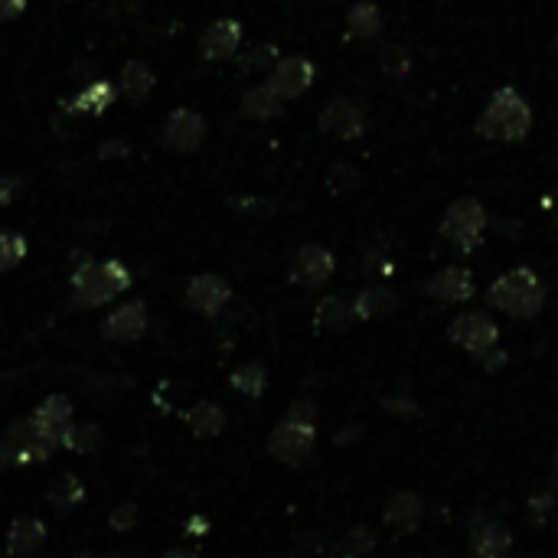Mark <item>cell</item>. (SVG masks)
Returning a JSON list of instances; mask_svg holds the SVG:
<instances>
[{
	"instance_id": "6da1fadb",
	"label": "cell",
	"mask_w": 558,
	"mask_h": 558,
	"mask_svg": "<svg viewBox=\"0 0 558 558\" xmlns=\"http://www.w3.org/2000/svg\"><path fill=\"white\" fill-rule=\"evenodd\" d=\"M487 301L516 320H532L545 307V284L529 268H513L490 284Z\"/></svg>"
},
{
	"instance_id": "7a4b0ae2",
	"label": "cell",
	"mask_w": 558,
	"mask_h": 558,
	"mask_svg": "<svg viewBox=\"0 0 558 558\" xmlns=\"http://www.w3.org/2000/svg\"><path fill=\"white\" fill-rule=\"evenodd\" d=\"M131 288V271L118 258L89 262L72 275V304L76 307H105L118 294Z\"/></svg>"
},
{
	"instance_id": "3957f363",
	"label": "cell",
	"mask_w": 558,
	"mask_h": 558,
	"mask_svg": "<svg viewBox=\"0 0 558 558\" xmlns=\"http://www.w3.org/2000/svg\"><path fill=\"white\" fill-rule=\"evenodd\" d=\"M532 128V111L526 105V98L519 95L516 89H500L493 92L487 111L480 115L477 121V131L483 134V138L490 141H523L526 134Z\"/></svg>"
},
{
	"instance_id": "277c9868",
	"label": "cell",
	"mask_w": 558,
	"mask_h": 558,
	"mask_svg": "<svg viewBox=\"0 0 558 558\" xmlns=\"http://www.w3.org/2000/svg\"><path fill=\"white\" fill-rule=\"evenodd\" d=\"M483 226H487V213H483V206L477 200H457L448 206V213L441 219V235L448 242H454L461 252H470V248H477L483 239Z\"/></svg>"
},
{
	"instance_id": "5b68a950",
	"label": "cell",
	"mask_w": 558,
	"mask_h": 558,
	"mask_svg": "<svg viewBox=\"0 0 558 558\" xmlns=\"http://www.w3.org/2000/svg\"><path fill=\"white\" fill-rule=\"evenodd\" d=\"M314 421H301V418H284L281 425L271 431L268 438V451L271 457H278L281 464H304L310 451H314Z\"/></svg>"
},
{
	"instance_id": "8992f818",
	"label": "cell",
	"mask_w": 558,
	"mask_h": 558,
	"mask_svg": "<svg viewBox=\"0 0 558 558\" xmlns=\"http://www.w3.org/2000/svg\"><path fill=\"white\" fill-rule=\"evenodd\" d=\"M448 337L470 356H487L496 346V340H500V327H496L493 317L474 310V314L454 317V324L448 327Z\"/></svg>"
},
{
	"instance_id": "52a82bcc",
	"label": "cell",
	"mask_w": 558,
	"mask_h": 558,
	"mask_svg": "<svg viewBox=\"0 0 558 558\" xmlns=\"http://www.w3.org/2000/svg\"><path fill=\"white\" fill-rule=\"evenodd\" d=\"M206 118L193 108H177L164 124V147L173 154H193L206 141Z\"/></svg>"
},
{
	"instance_id": "ba28073f",
	"label": "cell",
	"mask_w": 558,
	"mask_h": 558,
	"mask_svg": "<svg viewBox=\"0 0 558 558\" xmlns=\"http://www.w3.org/2000/svg\"><path fill=\"white\" fill-rule=\"evenodd\" d=\"M265 85L281 98V102L284 98H297L314 85V66H310V59H304V56H288L268 72Z\"/></svg>"
},
{
	"instance_id": "9c48e42d",
	"label": "cell",
	"mask_w": 558,
	"mask_h": 558,
	"mask_svg": "<svg viewBox=\"0 0 558 558\" xmlns=\"http://www.w3.org/2000/svg\"><path fill=\"white\" fill-rule=\"evenodd\" d=\"M72 421V405L66 395H49V399L36 408V412L30 418H23V425H27L30 434H36V438H46L59 444L62 441V431L69 428Z\"/></svg>"
},
{
	"instance_id": "30bf717a",
	"label": "cell",
	"mask_w": 558,
	"mask_h": 558,
	"mask_svg": "<svg viewBox=\"0 0 558 558\" xmlns=\"http://www.w3.org/2000/svg\"><path fill=\"white\" fill-rule=\"evenodd\" d=\"M144 333H147V304L144 301L121 304L102 320V337L105 340L134 343V340H141Z\"/></svg>"
},
{
	"instance_id": "8fae6325",
	"label": "cell",
	"mask_w": 558,
	"mask_h": 558,
	"mask_svg": "<svg viewBox=\"0 0 558 558\" xmlns=\"http://www.w3.org/2000/svg\"><path fill=\"white\" fill-rule=\"evenodd\" d=\"M232 288L219 275H196L190 284H186V307L196 310V314L213 317L222 307L229 304Z\"/></svg>"
},
{
	"instance_id": "7c38bea8",
	"label": "cell",
	"mask_w": 558,
	"mask_h": 558,
	"mask_svg": "<svg viewBox=\"0 0 558 558\" xmlns=\"http://www.w3.org/2000/svg\"><path fill=\"white\" fill-rule=\"evenodd\" d=\"M333 268H337V262H333V255L327 252V248L320 245H304L301 252H297L294 258V268L291 275L294 281L301 284V288H320V284H327L333 278Z\"/></svg>"
},
{
	"instance_id": "4fadbf2b",
	"label": "cell",
	"mask_w": 558,
	"mask_h": 558,
	"mask_svg": "<svg viewBox=\"0 0 558 558\" xmlns=\"http://www.w3.org/2000/svg\"><path fill=\"white\" fill-rule=\"evenodd\" d=\"M366 128L363 108L350 98H333V102L320 111V131L333 134V138H356Z\"/></svg>"
},
{
	"instance_id": "5bb4252c",
	"label": "cell",
	"mask_w": 558,
	"mask_h": 558,
	"mask_svg": "<svg viewBox=\"0 0 558 558\" xmlns=\"http://www.w3.org/2000/svg\"><path fill=\"white\" fill-rule=\"evenodd\" d=\"M242 43V27L239 20H216L213 27H206L200 40V56L206 62H226L239 53Z\"/></svg>"
},
{
	"instance_id": "9a60e30c",
	"label": "cell",
	"mask_w": 558,
	"mask_h": 558,
	"mask_svg": "<svg viewBox=\"0 0 558 558\" xmlns=\"http://www.w3.org/2000/svg\"><path fill=\"white\" fill-rule=\"evenodd\" d=\"M510 545H513L510 529L496 523V519H480L470 529V555L474 558H506Z\"/></svg>"
},
{
	"instance_id": "2e32d148",
	"label": "cell",
	"mask_w": 558,
	"mask_h": 558,
	"mask_svg": "<svg viewBox=\"0 0 558 558\" xmlns=\"http://www.w3.org/2000/svg\"><path fill=\"white\" fill-rule=\"evenodd\" d=\"M428 294L444 304H461L474 297V275L467 268H444L428 281Z\"/></svg>"
},
{
	"instance_id": "e0dca14e",
	"label": "cell",
	"mask_w": 558,
	"mask_h": 558,
	"mask_svg": "<svg viewBox=\"0 0 558 558\" xmlns=\"http://www.w3.org/2000/svg\"><path fill=\"white\" fill-rule=\"evenodd\" d=\"M46 542V526L40 519H17L7 532V552L10 555H33Z\"/></svg>"
},
{
	"instance_id": "ac0fdd59",
	"label": "cell",
	"mask_w": 558,
	"mask_h": 558,
	"mask_svg": "<svg viewBox=\"0 0 558 558\" xmlns=\"http://www.w3.org/2000/svg\"><path fill=\"white\" fill-rule=\"evenodd\" d=\"M118 98V89L105 79H95L89 82L85 89L72 98V111H85V115H102V111H108L111 105H115Z\"/></svg>"
},
{
	"instance_id": "d6986e66",
	"label": "cell",
	"mask_w": 558,
	"mask_h": 558,
	"mask_svg": "<svg viewBox=\"0 0 558 558\" xmlns=\"http://www.w3.org/2000/svg\"><path fill=\"white\" fill-rule=\"evenodd\" d=\"M386 523L392 529H402V532L415 529L421 523V500L415 493H408V490L395 493L392 500L386 503Z\"/></svg>"
},
{
	"instance_id": "ffe728a7",
	"label": "cell",
	"mask_w": 558,
	"mask_h": 558,
	"mask_svg": "<svg viewBox=\"0 0 558 558\" xmlns=\"http://www.w3.org/2000/svg\"><path fill=\"white\" fill-rule=\"evenodd\" d=\"M242 115L252 121H268L281 115V98L268 85H255L242 95Z\"/></svg>"
},
{
	"instance_id": "44dd1931",
	"label": "cell",
	"mask_w": 558,
	"mask_h": 558,
	"mask_svg": "<svg viewBox=\"0 0 558 558\" xmlns=\"http://www.w3.org/2000/svg\"><path fill=\"white\" fill-rule=\"evenodd\" d=\"M395 294L389 288H366V291H359L356 294V301H353V314L356 320H372V317H386L395 310Z\"/></svg>"
},
{
	"instance_id": "7402d4cb",
	"label": "cell",
	"mask_w": 558,
	"mask_h": 558,
	"mask_svg": "<svg viewBox=\"0 0 558 558\" xmlns=\"http://www.w3.org/2000/svg\"><path fill=\"white\" fill-rule=\"evenodd\" d=\"M118 82H121V92L128 95V98H134V102H144L147 95L154 92V72L144 66V62H128V66H121V76H118Z\"/></svg>"
},
{
	"instance_id": "603a6c76",
	"label": "cell",
	"mask_w": 558,
	"mask_h": 558,
	"mask_svg": "<svg viewBox=\"0 0 558 558\" xmlns=\"http://www.w3.org/2000/svg\"><path fill=\"white\" fill-rule=\"evenodd\" d=\"M346 27H350V36H356V40H369V36H376L382 30L379 7L372 4V0H359V4H353L350 17H346Z\"/></svg>"
},
{
	"instance_id": "cb8c5ba5",
	"label": "cell",
	"mask_w": 558,
	"mask_h": 558,
	"mask_svg": "<svg viewBox=\"0 0 558 558\" xmlns=\"http://www.w3.org/2000/svg\"><path fill=\"white\" fill-rule=\"evenodd\" d=\"M222 428H226V412L216 402H200L190 412V431L196 438H216Z\"/></svg>"
},
{
	"instance_id": "d4e9b609",
	"label": "cell",
	"mask_w": 558,
	"mask_h": 558,
	"mask_svg": "<svg viewBox=\"0 0 558 558\" xmlns=\"http://www.w3.org/2000/svg\"><path fill=\"white\" fill-rule=\"evenodd\" d=\"M353 304L343 301V297H324V301L317 304V324L327 327V330H343L350 327L353 320Z\"/></svg>"
},
{
	"instance_id": "484cf974",
	"label": "cell",
	"mask_w": 558,
	"mask_h": 558,
	"mask_svg": "<svg viewBox=\"0 0 558 558\" xmlns=\"http://www.w3.org/2000/svg\"><path fill=\"white\" fill-rule=\"evenodd\" d=\"M59 444L76 454H92L98 444H102V428L98 425H69L66 431H62Z\"/></svg>"
},
{
	"instance_id": "4316f807",
	"label": "cell",
	"mask_w": 558,
	"mask_h": 558,
	"mask_svg": "<svg viewBox=\"0 0 558 558\" xmlns=\"http://www.w3.org/2000/svg\"><path fill=\"white\" fill-rule=\"evenodd\" d=\"M232 389H239L245 395H252V399H258V395L265 392V366L258 363H245L232 372Z\"/></svg>"
},
{
	"instance_id": "83f0119b",
	"label": "cell",
	"mask_w": 558,
	"mask_h": 558,
	"mask_svg": "<svg viewBox=\"0 0 558 558\" xmlns=\"http://www.w3.org/2000/svg\"><path fill=\"white\" fill-rule=\"evenodd\" d=\"M23 258H27V239L17 232L0 229V271L17 268Z\"/></svg>"
},
{
	"instance_id": "f1b7e54d",
	"label": "cell",
	"mask_w": 558,
	"mask_h": 558,
	"mask_svg": "<svg viewBox=\"0 0 558 558\" xmlns=\"http://www.w3.org/2000/svg\"><path fill=\"white\" fill-rule=\"evenodd\" d=\"M82 500V483L76 480V477H62L59 480V487L49 493V503L56 506V510H72V506H76Z\"/></svg>"
},
{
	"instance_id": "f546056e",
	"label": "cell",
	"mask_w": 558,
	"mask_h": 558,
	"mask_svg": "<svg viewBox=\"0 0 558 558\" xmlns=\"http://www.w3.org/2000/svg\"><path fill=\"white\" fill-rule=\"evenodd\" d=\"M379 66H382V72H389L392 79H402L408 72V53H405V49H399V46H389L386 53H382Z\"/></svg>"
},
{
	"instance_id": "4dcf8cb0",
	"label": "cell",
	"mask_w": 558,
	"mask_h": 558,
	"mask_svg": "<svg viewBox=\"0 0 558 558\" xmlns=\"http://www.w3.org/2000/svg\"><path fill=\"white\" fill-rule=\"evenodd\" d=\"M275 56H278L275 46H258L248 56H242L239 66H242V72H258V69H268L271 62H275Z\"/></svg>"
},
{
	"instance_id": "1f68e13d",
	"label": "cell",
	"mask_w": 558,
	"mask_h": 558,
	"mask_svg": "<svg viewBox=\"0 0 558 558\" xmlns=\"http://www.w3.org/2000/svg\"><path fill=\"white\" fill-rule=\"evenodd\" d=\"M134 523H138V510H134L131 503H121L118 510H111V529L118 532H128Z\"/></svg>"
},
{
	"instance_id": "d6a6232c",
	"label": "cell",
	"mask_w": 558,
	"mask_h": 558,
	"mask_svg": "<svg viewBox=\"0 0 558 558\" xmlns=\"http://www.w3.org/2000/svg\"><path fill=\"white\" fill-rule=\"evenodd\" d=\"M128 154H131V144H124V141H105L102 147H98V157H105V160L128 157Z\"/></svg>"
},
{
	"instance_id": "836d02e7",
	"label": "cell",
	"mask_w": 558,
	"mask_h": 558,
	"mask_svg": "<svg viewBox=\"0 0 558 558\" xmlns=\"http://www.w3.org/2000/svg\"><path fill=\"white\" fill-rule=\"evenodd\" d=\"M27 10V0H0V23L17 20Z\"/></svg>"
},
{
	"instance_id": "e575fe53",
	"label": "cell",
	"mask_w": 558,
	"mask_h": 558,
	"mask_svg": "<svg viewBox=\"0 0 558 558\" xmlns=\"http://www.w3.org/2000/svg\"><path fill=\"white\" fill-rule=\"evenodd\" d=\"M20 190H23L20 177H4V180H0V203H10Z\"/></svg>"
},
{
	"instance_id": "d590c367",
	"label": "cell",
	"mask_w": 558,
	"mask_h": 558,
	"mask_svg": "<svg viewBox=\"0 0 558 558\" xmlns=\"http://www.w3.org/2000/svg\"><path fill=\"white\" fill-rule=\"evenodd\" d=\"M164 558H200V555H193V552H186V549H170Z\"/></svg>"
},
{
	"instance_id": "8d00e7d4",
	"label": "cell",
	"mask_w": 558,
	"mask_h": 558,
	"mask_svg": "<svg viewBox=\"0 0 558 558\" xmlns=\"http://www.w3.org/2000/svg\"><path fill=\"white\" fill-rule=\"evenodd\" d=\"M72 558H95V555H89V552H79V555H72Z\"/></svg>"
},
{
	"instance_id": "74e56055",
	"label": "cell",
	"mask_w": 558,
	"mask_h": 558,
	"mask_svg": "<svg viewBox=\"0 0 558 558\" xmlns=\"http://www.w3.org/2000/svg\"><path fill=\"white\" fill-rule=\"evenodd\" d=\"M555 474H558V451H555Z\"/></svg>"
},
{
	"instance_id": "f35d334b",
	"label": "cell",
	"mask_w": 558,
	"mask_h": 558,
	"mask_svg": "<svg viewBox=\"0 0 558 558\" xmlns=\"http://www.w3.org/2000/svg\"><path fill=\"white\" fill-rule=\"evenodd\" d=\"M105 558H124V555H105Z\"/></svg>"
},
{
	"instance_id": "ab89813d",
	"label": "cell",
	"mask_w": 558,
	"mask_h": 558,
	"mask_svg": "<svg viewBox=\"0 0 558 558\" xmlns=\"http://www.w3.org/2000/svg\"><path fill=\"white\" fill-rule=\"evenodd\" d=\"M555 49H558V40H555Z\"/></svg>"
}]
</instances>
